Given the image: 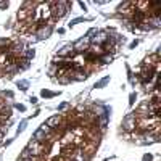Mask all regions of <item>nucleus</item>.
<instances>
[{
	"label": "nucleus",
	"mask_w": 161,
	"mask_h": 161,
	"mask_svg": "<svg viewBox=\"0 0 161 161\" xmlns=\"http://www.w3.org/2000/svg\"><path fill=\"white\" fill-rule=\"evenodd\" d=\"M34 55H36V50H34V49H26V50H23V58H26V60L34 58Z\"/></svg>",
	"instance_id": "14"
},
{
	"label": "nucleus",
	"mask_w": 161,
	"mask_h": 161,
	"mask_svg": "<svg viewBox=\"0 0 161 161\" xmlns=\"http://www.w3.org/2000/svg\"><path fill=\"white\" fill-rule=\"evenodd\" d=\"M31 158H32V155H31V152H29V150H27V148H24V150H23V152H21V156H19V160H31Z\"/></svg>",
	"instance_id": "19"
},
{
	"label": "nucleus",
	"mask_w": 161,
	"mask_h": 161,
	"mask_svg": "<svg viewBox=\"0 0 161 161\" xmlns=\"http://www.w3.org/2000/svg\"><path fill=\"white\" fill-rule=\"evenodd\" d=\"M131 6H134V2H124V3H119V5H118V11H119V13H127V11H129L127 8H131Z\"/></svg>",
	"instance_id": "12"
},
{
	"label": "nucleus",
	"mask_w": 161,
	"mask_h": 161,
	"mask_svg": "<svg viewBox=\"0 0 161 161\" xmlns=\"http://www.w3.org/2000/svg\"><path fill=\"white\" fill-rule=\"evenodd\" d=\"M5 45V49H6V45H8V40L6 39H0V47H3Z\"/></svg>",
	"instance_id": "31"
},
{
	"label": "nucleus",
	"mask_w": 161,
	"mask_h": 161,
	"mask_svg": "<svg viewBox=\"0 0 161 161\" xmlns=\"http://www.w3.org/2000/svg\"><path fill=\"white\" fill-rule=\"evenodd\" d=\"M155 76H156V71H153V69L143 71V73L140 74V81H142L143 84H147V82H150V81H152Z\"/></svg>",
	"instance_id": "11"
},
{
	"label": "nucleus",
	"mask_w": 161,
	"mask_h": 161,
	"mask_svg": "<svg viewBox=\"0 0 161 161\" xmlns=\"http://www.w3.org/2000/svg\"><path fill=\"white\" fill-rule=\"evenodd\" d=\"M68 108V103L66 102H63V103H60V107H58V111H63V109Z\"/></svg>",
	"instance_id": "29"
},
{
	"label": "nucleus",
	"mask_w": 161,
	"mask_h": 161,
	"mask_svg": "<svg viewBox=\"0 0 161 161\" xmlns=\"http://www.w3.org/2000/svg\"><path fill=\"white\" fill-rule=\"evenodd\" d=\"M108 82H109V77L107 76V77H103V79H100L98 82H95L94 87H95V89H102V87H105V85H107Z\"/></svg>",
	"instance_id": "15"
},
{
	"label": "nucleus",
	"mask_w": 161,
	"mask_h": 161,
	"mask_svg": "<svg viewBox=\"0 0 161 161\" xmlns=\"http://www.w3.org/2000/svg\"><path fill=\"white\" fill-rule=\"evenodd\" d=\"M50 34H52V24H42L39 26V31H37V39H47V37H50Z\"/></svg>",
	"instance_id": "7"
},
{
	"label": "nucleus",
	"mask_w": 161,
	"mask_h": 161,
	"mask_svg": "<svg viewBox=\"0 0 161 161\" xmlns=\"http://www.w3.org/2000/svg\"><path fill=\"white\" fill-rule=\"evenodd\" d=\"M19 161H36V158H31V160H19Z\"/></svg>",
	"instance_id": "37"
},
{
	"label": "nucleus",
	"mask_w": 161,
	"mask_h": 161,
	"mask_svg": "<svg viewBox=\"0 0 161 161\" xmlns=\"http://www.w3.org/2000/svg\"><path fill=\"white\" fill-rule=\"evenodd\" d=\"M84 21V18H76V19H73V21L69 23V26H76V24H79V23Z\"/></svg>",
	"instance_id": "27"
},
{
	"label": "nucleus",
	"mask_w": 161,
	"mask_h": 161,
	"mask_svg": "<svg viewBox=\"0 0 161 161\" xmlns=\"http://www.w3.org/2000/svg\"><path fill=\"white\" fill-rule=\"evenodd\" d=\"M84 58H85V60H89V61H97V55L92 53V52H85Z\"/></svg>",
	"instance_id": "20"
},
{
	"label": "nucleus",
	"mask_w": 161,
	"mask_h": 161,
	"mask_svg": "<svg viewBox=\"0 0 161 161\" xmlns=\"http://www.w3.org/2000/svg\"><path fill=\"white\" fill-rule=\"evenodd\" d=\"M137 45H139V40H134V42H131V45H129V49H135Z\"/></svg>",
	"instance_id": "32"
},
{
	"label": "nucleus",
	"mask_w": 161,
	"mask_h": 161,
	"mask_svg": "<svg viewBox=\"0 0 161 161\" xmlns=\"http://www.w3.org/2000/svg\"><path fill=\"white\" fill-rule=\"evenodd\" d=\"M27 85H29V82H27V81H19V82H18V87L21 89L23 92L27 90Z\"/></svg>",
	"instance_id": "22"
},
{
	"label": "nucleus",
	"mask_w": 161,
	"mask_h": 161,
	"mask_svg": "<svg viewBox=\"0 0 161 161\" xmlns=\"http://www.w3.org/2000/svg\"><path fill=\"white\" fill-rule=\"evenodd\" d=\"M98 60L102 61V63H105V64H108V63H111L113 61V55H109V53H105V55H102Z\"/></svg>",
	"instance_id": "16"
},
{
	"label": "nucleus",
	"mask_w": 161,
	"mask_h": 161,
	"mask_svg": "<svg viewBox=\"0 0 161 161\" xmlns=\"http://www.w3.org/2000/svg\"><path fill=\"white\" fill-rule=\"evenodd\" d=\"M79 5H81V8H82V10H84V11H85V10H87V5H85V3H84V2H79Z\"/></svg>",
	"instance_id": "34"
},
{
	"label": "nucleus",
	"mask_w": 161,
	"mask_h": 161,
	"mask_svg": "<svg viewBox=\"0 0 161 161\" xmlns=\"http://www.w3.org/2000/svg\"><path fill=\"white\" fill-rule=\"evenodd\" d=\"M135 98H137V94H135V92H132V94L129 95V105H131V107H132V105H134Z\"/></svg>",
	"instance_id": "25"
},
{
	"label": "nucleus",
	"mask_w": 161,
	"mask_h": 161,
	"mask_svg": "<svg viewBox=\"0 0 161 161\" xmlns=\"http://www.w3.org/2000/svg\"><path fill=\"white\" fill-rule=\"evenodd\" d=\"M135 126H137V114L135 113H127L122 118V129L126 132H131L135 129Z\"/></svg>",
	"instance_id": "2"
},
{
	"label": "nucleus",
	"mask_w": 161,
	"mask_h": 161,
	"mask_svg": "<svg viewBox=\"0 0 161 161\" xmlns=\"http://www.w3.org/2000/svg\"><path fill=\"white\" fill-rule=\"evenodd\" d=\"M90 42H94L97 47H98V45H105V44L108 42V34H107V32H97V36L92 37Z\"/></svg>",
	"instance_id": "8"
},
{
	"label": "nucleus",
	"mask_w": 161,
	"mask_h": 161,
	"mask_svg": "<svg viewBox=\"0 0 161 161\" xmlns=\"http://www.w3.org/2000/svg\"><path fill=\"white\" fill-rule=\"evenodd\" d=\"M142 161H153V155H152V153H145L143 158H142Z\"/></svg>",
	"instance_id": "26"
},
{
	"label": "nucleus",
	"mask_w": 161,
	"mask_h": 161,
	"mask_svg": "<svg viewBox=\"0 0 161 161\" xmlns=\"http://www.w3.org/2000/svg\"><path fill=\"white\" fill-rule=\"evenodd\" d=\"M29 102H31V103H37V98H36V97H31Z\"/></svg>",
	"instance_id": "35"
},
{
	"label": "nucleus",
	"mask_w": 161,
	"mask_h": 161,
	"mask_svg": "<svg viewBox=\"0 0 161 161\" xmlns=\"http://www.w3.org/2000/svg\"><path fill=\"white\" fill-rule=\"evenodd\" d=\"M58 82H61V84H68V82H71V77L68 76V71H66V76H61L60 79H58Z\"/></svg>",
	"instance_id": "23"
},
{
	"label": "nucleus",
	"mask_w": 161,
	"mask_h": 161,
	"mask_svg": "<svg viewBox=\"0 0 161 161\" xmlns=\"http://www.w3.org/2000/svg\"><path fill=\"white\" fill-rule=\"evenodd\" d=\"M27 150L31 152L32 158H36V156H40L44 152H45L47 147H45V143H40V142H36V140H31L29 145H27Z\"/></svg>",
	"instance_id": "3"
},
{
	"label": "nucleus",
	"mask_w": 161,
	"mask_h": 161,
	"mask_svg": "<svg viewBox=\"0 0 161 161\" xmlns=\"http://www.w3.org/2000/svg\"><path fill=\"white\" fill-rule=\"evenodd\" d=\"M147 11L145 10H139V8H135L134 10V15H132V23H134L135 26H140L142 23H145L147 21Z\"/></svg>",
	"instance_id": "6"
},
{
	"label": "nucleus",
	"mask_w": 161,
	"mask_h": 161,
	"mask_svg": "<svg viewBox=\"0 0 161 161\" xmlns=\"http://www.w3.org/2000/svg\"><path fill=\"white\" fill-rule=\"evenodd\" d=\"M60 122H61V118H60L58 114H53V116H50V118L47 119L44 124H45L47 127L50 129V131H52V129H57L58 126H60Z\"/></svg>",
	"instance_id": "9"
},
{
	"label": "nucleus",
	"mask_w": 161,
	"mask_h": 161,
	"mask_svg": "<svg viewBox=\"0 0 161 161\" xmlns=\"http://www.w3.org/2000/svg\"><path fill=\"white\" fill-rule=\"evenodd\" d=\"M23 50H24L23 49V44H16V45L11 49V53H21Z\"/></svg>",
	"instance_id": "21"
},
{
	"label": "nucleus",
	"mask_w": 161,
	"mask_h": 161,
	"mask_svg": "<svg viewBox=\"0 0 161 161\" xmlns=\"http://www.w3.org/2000/svg\"><path fill=\"white\" fill-rule=\"evenodd\" d=\"M98 31L95 29V27H92V29H89L87 31V34H85V37H89V39H92V37H94V34H97Z\"/></svg>",
	"instance_id": "24"
},
{
	"label": "nucleus",
	"mask_w": 161,
	"mask_h": 161,
	"mask_svg": "<svg viewBox=\"0 0 161 161\" xmlns=\"http://www.w3.org/2000/svg\"><path fill=\"white\" fill-rule=\"evenodd\" d=\"M89 45H90V39L84 36V37L77 39L76 42L73 44V49H74V52H87Z\"/></svg>",
	"instance_id": "4"
},
{
	"label": "nucleus",
	"mask_w": 161,
	"mask_h": 161,
	"mask_svg": "<svg viewBox=\"0 0 161 161\" xmlns=\"http://www.w3.org/2000/svg\"><path fill=\"white\" fill-rule=\"evenodd\" d=\"M26 124H27L26 121H23L21 124H19V127H18V134H21V132H23V131H24V129H26Z\"/></svg>",
	"instance_id": "28"
},
{
	"label": "nucleus",
	"mask_w": 161,
	"mask_h": 161,
	"mask_svg": "<svg viewBox=\"0 0 161 161\" xmlns=\"http://www.w3.org/2000/svg\"><path fill=\"white\" fill-rule=\"evenodd\" d=\"M52 6V13H53V18H63L64 15L68 13V8H69V3L68 2H52L49 3Z\"/></svg>",
	"instance_id": "1"
},
{
	"label": "nucleus",
	"mask_w": 161,
	"mask_h": 161,
	"mask_svg": "<svg viewBox=\"0 0 161 161\" xmlns=\"http://www.w3.org/2000/svg\"><path fill=\"white\" fill-rule=\"evenodd\" d=\"M74 158H76V161H85V160H87L82 150H77V152L74 153Z\"/></svg>",
	"instance_id": "18"
},
{
	"label": "nucleus",
	"mask_w": 161,
	"mask_h": 161,
	"mask_svg": "<svg viewBox=\"0 0 161 161\" xmlns=\"http://www.w3.org/2000/svg\"><path fill=\"white\" fill-rule=\"evenodd\" d=\"M49 134H50V129L47 127L45 124H42V127H40V129H37V131L34 132V139H32V140L44 143V142H45V139L49 137Z\"/></svg>",
	"instance_id": "5"
},
{
	"label": "nucleus",
	"mask_w": 161,
	"mask_h": 161,
	"mask_svg": "<svg viewBox=\"0 0 161 161\" xmlns=\"http://www.w3.org/2000/svg\"><path fill=\"white\" fill-rule=\"evenodd\" d=\"M15 108H16V109H19V111H26V107H24V105H21V103H16V105H15Z\"/></svg>",
	"instance_id": "30"
},
{
	"label": "nucleus",
	"mask_w": 161,
	"mask_h": 161,
	"mask_svg": "<svg viewBox=\"0 0 161 161\" xmlns=\"http://www.w3.org/2000/svg\"><path fill=\"white\" fill-rule=\"evenodd\" d=\"M55 95H58L57 92H50V90H45V89L40 92V97L42 98H52V97H55Z\"/></svg>",
	"instance_id": "17"
},
{
	"label": "nucleus",
	"mask_w": 161,
	"mask_h": 161,
	"mask_svg": "<svg viewBox=\"0 0 161 161\" xmlns=\"http://www.w3.org/2000/svg\"><path fill=\"white\" fill-rule=\"evenodd\" d=\"M5 95H6V97H13V92L8 90V92H5Z\"/></svg>",
	"instance_id": "36"
},
{
	"label": "nucleus",
	"mask_w": 161,
	"mask_h": 161,
	"mask_svg": "<svg viewBox=\"0 0 161 161\" xmlns=\"http://www.w3.org/2000/svg\"><path fill=\"white\" fill-rule=\"evenodd\" d=\"M16 68H18V69H26V68H29V60L21 58V60L16 63Z\"/></svg>",
	"instance_id": "13"
},
{
	"label": "nucleus",
	"mask_w": 161,
	"mask_h": 161,
	"mask_svg": "<svg viewBox=\"0 0 161 161\" xmlns=\"http://www.w3.org/2000/svg\"><path fill=\"white\" fill-rule=\"evenodd\" d=\"M8 6V2H0V8H6Z\"/></svg>",
	"instance_id": "33"
},
{
	"label": "nucleus",
	"mask_w": 161,
	"mask_h": 161,
	"mask_svg": "<svg viewBox=\"0 0 161 161\" xmlns=\"http://www.w3.org/2000/svg\"><path fill=\"white\" fill-rule=\"evenodd\" d=\"M73 53H74L73 45H71V44H68V45H64L63 49L58 50V58H68V57H71Z\"/></svg>",
	"instance_id": "10"
}]
</instances>
